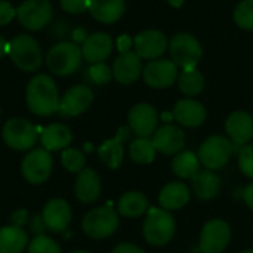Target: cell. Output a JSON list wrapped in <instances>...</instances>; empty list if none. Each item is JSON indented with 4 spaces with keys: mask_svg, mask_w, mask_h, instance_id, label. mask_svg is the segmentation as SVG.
<instances>
[{
    "mask_svg": "<svg viewBox=\"0 0 253 253\" xmlns=\"http://www.w3.org/2000/svg\"><path fill=\"white\" fill-rule=\"evenodd\" d=\"M25 101L28 110L39 117H47L58 113L61 98L55 80L47 74L34 76L27 84Z\"/></svg>",
    "mask_w": 253,
    "mask_h": 253,
    "instance_id": "6da1fadb",
    "label": "cell"
},
{
    "mask_svg": "<svg viewBox=\"0 0 253 253\" xmlns=\"http://www.w3.org/2000/svg\"><path fill=\"white\" fill-rule=\"evenodd\" d=\"M9 56L12 62L25 73H33L43 62V52L39 42L30 34H18L9 43Z\"/></svg>",
    "mask_w": 253,
    "mask_h": 253,
    "instance_id": "7a4b0ae2",
    "label": "cell"
},
{
    "mask_svg": "<svg viewBox=\"0 0 253 253\" xmlns=\"http://www.w3.org/2000/svg\"><path fill=\"white\" fill-rule=\"evenodd\" d=\"M82 47L74 42H61L52 46L46 55V65L56 76H70L82 65Z\"/></svg>",
    "mask_w": 253,
    "mask_h": 253,
    "instance_id": "3957f363",
    "label": "cell"
},
{
    "mask_svg": "<svg viewBox=\"0 0 253 253\" xmlns=\"http://www.w3.org/2000/svg\"><path fill=\"white\" fill-rule=\"evenodd\" d=\"M175 234V219L166 209H148L144 222V237L153 246H163Z\"/></svg>",
    "mask_w": 253,
    "mask_h": 253,
    "instance_id": "277c9868",
    "label": "cell"
},
{
    "mask_svg": "<svg viewBox=\"0 0 253 253\" xmlns=\"http://www.w3.org/2000/svg\"><path fill=\"white\" fill-rule=\"evenodd\" d=\"M169 50L172 61L182 70L196 68L203 55L200 42L188 33L175 34L169 42Z\"/></svg>",
    "mask_w": 253,
    "mask_h": 253,
    "instance_id": "5b68a950",
    "label": "cell"
},
{
    "mask_svg": "<svg viewBox=\"0 0 253 253\" xmlns=\"http://www.w3.org/2000/svg\"><path fill=\"white\" fill-rule=\"evenodd\" d=\"M1 135L6 145L12 150L27 151L36 145L39 132L30 120L22 117H13L4 123Z\"/></svg>",
    "mask_w": 253,
    "mask_h": 253,
    "instance_id": "8992f818",
    "label": "cell"
},
{
    "mask_svg": "<svg viewBox=\"0 0 253 253\" xmlns=\"http://www.w3.org/2000/svg\"><path fill=\"white\" fill-rule=\"evenodd\" d=\"M53 16V6L49 0H24L16 7L18 22L28 31L44 28Z\"/></svg>",
    "mask_w": 253,
    "mask_h": 253,
    "instance_id": "52a82bcc",
    "label": "cell"
},
{
    "mask_svg": "<svg viewBox=\"0 0 253 253\" xmlns=\"http://www.w3.org/2000/svg\"><path fill=\"white\" fill-rule=\"evenodd\" d=\"M82 227L84 234L90 239H105L117 230L119 216L110 205L101 206L84 215Z\"/></svg>",
    "mask_w": 253,
    "mask_h": 253,
    "instance_id": "ba28073f",
    "label": "cell"
},
{
    "mask_svg": "<svg viewBox=\"0 0 253 253\" xmlns=\"http://www.w3.org/2000/svg\"><path fill=\"white\" fill-rule=\"evenodd\" d=\"M53 168L52 156L44 148H34L31 150L22 160L21 170L22 176L27 182L33 185H40L46 182V179L50 176Z\"/></svg>",
    "mask_w": 253,
    "mask_h": 253,
    "instance_id": "9c48e42d",
    "label": "cell"
},
{
    "mask_svg": "<svg viewBox=\"0 0 253 253\" xmlns=\"http://www.w3.org/2000/svg\"><path fill=\"white\" fill-rule=\"evenodd\" d=\"M231 154L233 144L230 142V139L221 135H213L202 144L199 150V160L206 169L215 170L225 166Z\"/></svg>",
    "mask_w": 253,
    "mask_h": 253,
    "instance_id": "30bf717a",
    "label": "cell"
},
{
    "mask_svg": "<svg viewBox=\"0 0 253 253\" xmlns=\"http://www.w3.org/2000/svg\"><path fill=\"white\" fill-rule=\"evenodd\" d=\"M178 65L172 59H153L144 70V82L154 89H166L178 80Z\"/></svg>",
    "mask_w": 253,
    "mask_h": 253,
    "instance_id": "8fae6325",
    "label": "cell"
},
{
    "mask_svg": "<svg viewBox=\"0 0 253 253\" xmlns=\"http://www.w3.org/2000/svg\"><path fill=\"white\" fill-rule=\"evenodd\" d=\"M231 239L230 225L222 219L209 221L200 234V251L203 253H222Z\"/></svg>",
    "mask_w": 253,
    "mask_h": 253,
    "instance_id": "7c38bea8",
    "label": "cell"
},
{
    "mask_svg": "<svg viewBox=\"0 0 253 253\" xmlns=\"http://www.w3.org/2000/svg\"><path fill=\"white\" fill-rule=\"evenodd\" d=\"M93 102V92L84 84H76L70 87L61 98L59 114L62 117H76L84 113Z\"/></svg>",
    "mask_w": 253,
    "mask_h": 253,
    "instance_id": "4fadbf2b",
    "label": "cell"
},
{
    "mask_svg": "<svg viewBox=\"0 0 253 253\" xmlns=\"http://www.w3.org/2000/svg\"><path fill=\"white\" fill-rule=\"evenodd\" d=\"M135 52L141 59H157L169 47L168 37L159 30H144L133 39Z\"/></svg>",
    "mask_w": 253,
    "mask_h": 253,
    "instance_id": "5bb4252c",
    "label": "cell"
},
{
    "mask_svg": "<svg viewBox=\"0 0 253 253\" xmlns=\"http://www.w3.org/2000/svg\"><path fill=\"white\" fill-rule=\"evenodd\" d=\"M127 122H129V127L139 138H148L157 129L159 114L153 105L142 102L130 108L127 114Z\"/></svg>",
    "mask_w": 253,
    "mask_h": 253,
    "instance_id": "9a60e30c",
    "label": "cell"
},
{
    "mask_svg": "<svg viewBox=\"0 0 253 253\" xmlns=\"http://www.w3.org/2000/svg\"><path fill=\"white\" fill-rule=\"evenodd\" d=\"M153 145L156 151L163 154H176L185 145V133L175 125H163L153 133Z\"/></svg>",
    "mask_w": 253,
    "mask_h": 253,
    "instance_id": "2e32d148",
    "label": "cell"
},
{
    "mask_svg": "<svg viewBox=\"0 0 253 253\" xmlns=\"http://www.w3.org/2000/svg\"><path fill=\"white\" fill-rule=\"evenodd\" d=\"M225 130L237 147H245L253 139V117L248 111H234L225 122Z\"/></svg>",
    "mask_w": 253,
    "mask_h": 253,
    "instance_id": "e0dca14e",
    "label": "cell"
},
{
    "mask_svg": "<svg viewBox=\"0 0 253 253\" xmlns=\"http://www.w3.org/2000/svg\"><path fill=\"white\" fill-rule=\"evenodd\" d=\"M113 76L122 84H130L142 74V59L136 52L120 53L113 62Z\"/></svg>",
    "mask_w": 253,
    "mask_h": 253,
    "instance_id": "ac0fdd59",
    "label": "cell"
},
{
    "mask_svg": "<svg viewBox=\"0 0 253 253\" xmlns=\"http://www.w3.org/2000/svg\"><path fill=\"white\" fill-rule=\"evenodd\" d=\"M113 39L104 31L93 33L82 44V55L90 64L104 62L113 52Z\"/></svg>",
    "mask_w": 253,
    "mask_h": 253,
    "instance_id": "d6986e66",
    "label": "cell"
},
{
    "mask_svg": "<svg viewBox=\"0 0 253 253\" xmlns=\"http://www.w3.org/2000/svg\"><path fill=\"white\" fill-rule=\"evenodd\" d=\"M42 216L47 230L52 233H62L71 222V209L65 200L52 199L46 203Z\"/></svg>",
    "mask_w": 253,
    "mask_h": 253,
    "instance_id": "ffe728a7",
    "label": "cell"
},
{
    "mask_svg": "<svg viewBox=\"0 0 253 253\" xmlns=\"http://www.w3.org/2000/svg\"><path fill=\"white\" fill-rule=\"evenodd\" d=\"M173 119L185 127H199L206 120V108L196 99H181L173 107Z\"/></svg>",
    "mask_w": 253,
    "mask_h": 253,
    "instance_id": "44dd1931",
    "label": "cell"
},
{
    "mask_svg": "<svg viewBox=\"0 0 253 253\" xmlns=\"http://www.w3.org/2000/svg\"><path fill=\"white\" fill-rule=\"evenodd\" d=\"M74 193H76L77 200L84 205H90L95 200H98V197L101 194L99 175L95 170L84 168L77 176V181L74 185Z\"/></svg>",
    "mask_w": 253,
    "mask_h": 253,
    "instance_id": "7402d4cb",
    "label": "cell"
},
{
    "mask_svg": "<svg viewBox=\"0 0 253 253\" xmlns=\"http://www.w3.org/2000/svg\"><path fill=\"white\" fill-rule=\"evenodd\" d=\"M73 141V133L68 126L62 123H52L43 127L40 133V142L47 151H59L70 147Z\"/></svg>",
    "mask_w": 253,
    "mask_h": 253,
    "instance_id": "603a6c76",
    "label": "cell"
},
{
    "mask_svg": "<svg viewBox=\"0 0 253 253\" xmlns=\"http://www.w3.org/2000/svg\"><path fill=\"white\" fill-rule=\"evenodd\" d=\"M129 138V129L127 127H120L116 138L105 141L99 150L98 154L101 160L110 168V169H119L122 162H123V141Z\"/></svg>",
    "mask_w": 253,
    "mask_h": 253,
    "instance_id": "cb8c5ba5",
    "label": "cell"
},
{
    "mask_svg": "<svg viewBox=\"0 0 253 253\" xmlns=\"http://www.w3.org/2000/svg\"><path fill=\"white\" fill-rule=\"evenodd\" d=\"M87 10L98 22L113 24L123 16L126 10V1L125 0H89Z\"/></svg>",
    "mask_w": 253,
    "mask_h": 253,
    "instance_id": "d4e9b609",
    "label": "cell"
},
{
    "mask_svg": "<svg viewBox=\"0 0 253 253\" xmlns=\"http://www.w3.org/2000/svg\"><path fill=\"white\" fill-rule=\"evenodd\" d=\"M193 190L202 200L215 199L221 191V179L212 170H199L193 178Z\"/></svg>",
    "mask_w": 253,
    "mask_h": 253,
    "instance_id": "484cf974",
    "label": "cell"
},
{
    "mask_svg": "<svg viewBox=\"0 0 253 253\" xmlns=\"http://www.w3.org/2000/svg\"><path fill=\"white\" fill-rule=\"evenodd\" d=\"M159 202L166 211L181 209L190 202V190L182 182H170L160 191Z\"/></svg>",
    "mask_w": 253,
    "mask_h": 253,
    "instance_id": "4316f807",
    "label": "cell"
},
{
    "mask_svg": "<svg viewBox=\"0 0 253 253\" xmlns=\"http://www.w3.org/2000/svg\"><path fill=\"white\" fill-rule=\"evenodd\" d=\"M28 246L27 233L13 225L0 228V253H22Z\"/></svg>",
    "mask_w": 253,
    "mask_h": 253,
    "instance_id": "83f0119b",
    "label": "cell"
},
{
    "mask_svg": "<svg viewBox=\"0 0 253 253\" xmlns=\"http://www.w3.org/2000/svg\"><path fill=\"white\" fill-rule=\"evenodd\" d=\"M117 209L126 218H138L148 211V200L139 191H129L120 197Z\"/></svg>",
    "mask_w": 253,
    "mask_h": 253,
    "instance_id": "f1b7e54d",
    "label": "cell"
},
{
    "mask_svg": "<svg viewBox=\"0 0 253 253\" xmlns=\"http://www.w3.org/2000/svg\"><path fill=\"white\" fill-rule=\"evenodd\" d=\"M178 87L187 96H196L205 89V76L197 70H182L178 76Z\"/></svg>",
    "mask_w": 253,
    "mask_h": 253,
    "instance_id": "f546056e",
    "label": "cell"
},
{
    "mask_svg": "<svg viewBox=\"0 0 253 253\" xmlns=\"http://www.w3.org/2000/svg\"><path fill=\"white\" fill-rule=\"evenodd\" d=\"M199 166H200L199 156H196L191 151L179 153L172 162V170L175 172V175H178L182 179L193 178L199 172Z\"/></svg>",
    "mask_w": 253,
    "mask_h": 253,
    "instance_id": "4dcf8cb0",
    "label": "cell"
},
{
    "mask_svg": "<svg viewBox=\"0 0 253 253\" xmlns=\"http://www.w3.org/2000/svg\"><path fill=\"white\" fill-rule=\"evenodd\" d=\"M129 154H130V159L135 163L147 165V163H151L154 160L156 148H154L151 139H148V138H138V139H135L130 144Z\"/></svg>",
    "mask_w": 253,
    "mask_h": 253,
    "instance_id": "1f68e13d",
    "label": "cell"
},
{
    "mask_svg": "<svg viewBox=\"0 0 253 253\" xmlns=\"http://www.w3.org/2000/svg\"><path fill=\"white\" fill-rule=\"evenodd\" d=\"M61 162H62V166L68 172H73V173H80L86 165L83 153L77 148H65L62 151Z\"/></svg>",
    "mask_w": 253,
    "mask_h": 253,
    "instance_id": "d6a6232c",
    "label": "cell"
},
{
    "mask_svg": "<svg viewBox=\"0 0 253 253\" xmlns=\"http://www.w3.org/2000/svg\"><path fill=\"white\" fill-rule=\"evenodd\" d=\"M234 22L242 30H253V0H243L236 6Z\"/></svg>",
    "mask_w": 253,
    "mask_h": 253,
    "instance_id": "836d02e7",
    "label": "cell"
},
{
    "mask_svg": "<svg viewBox=\"0 0 253 253\" xmlns=\"http://www.w3.org/2000/svg\"><path fill=\"white\" fill-rule=\"evenodd\" d=\"M28 253H61V248L53 239L40 234L28 243Z\"/></svg>",
    "mask_w": 253,
    "mask_h": 253,
    "instance_id": "e575fe53",
    "label": "cell"
},
{
    "mask_svg": "<svg viewBox=\"0 0 253 253\" xmlns=\"http://www.w3.org/2000/svg\"><path fill=\"white\" fill-rule=\"evenodd\" d=\"M113 70L105 62L92 64L89 68V77L95 84H105L111 80Z\"/></svg>",
    "mask_w": 253,
    "mask_h": 253,
    "instance_id": "d590c367",
    "label": "cell"
},
{
    "mask_svg": "<svg viewBox=\"0 0 253 253\" xmlns=\"http://www.w3.org/2000/svg\"><path fill=\"white\" fill-rule=\"evenodd\" d=\"M239 166L246 176L253 178V144H248L240 148Z\"/></svg>",
    "mask_w": 253,
    "mask_h": 253,
    "instance_id": "8d00e7d4",
    "label": "cell"
},
{
    "mask_svg": "<svg viewBox=\"0 0 253 253\" xmlns=\"http://www.w3.org/2000/svg\"><path fill=\"white\" fill-rule=\"evenodd\" d=\"M62 10L71 15L83 13L89 9V0H59Z\"/></svg>",
    "mask_w": 253,
    "mask_h": 253,
    "instance_id": "74e56055",
    "label": "cell"
},
{
    "mask_svg": "<svg viewBox=\"0 0 253 253\" xmlns=\"http://www.w3.org/2000/svg\"><path fill=\"white\" fill-rule=\"evenodd\" d=\"M16 16V9L6 0H0V27L9 24Z\"/></svg>",
    "mask_w": 253,
    "mask_h": 253,
    "instance_id": "f35d334b",
    "label": "cell"
},
{
    "mask_svg": "<svg viewBox=\"0 0 253 253\" xmlns=\"http://www.w3.org/2000/svg\"><path fill=\"white\" fill-rule=\"evenodd\" d=\"M9 221H10V225L22 228L28 222V212L25 209H18L10 215Z\"/></svg>",
    "mask_w": 253,
    "mask_h": 253,
    "instance_id": "ab89813d",
    "label": "cell"
},
{
    "mask_svg": "<svg viewBox=\"0 0 253 253\" xmlns=\"http://www.w3.org/2000/svg\"><path fill=\"white\" fill-rule=\"evenodd\" d=\"M30 230L34 236H40L43 234V231L46 230V224L43 221L42 215H34L30 221Z\"/></svg>",
    "mask_w": 253,
    "mask_h": 253,
    "instance_id": "60d3db41",
    "label": "cell"
},
{
    "mask_svg": "<svg viewBox=\"0 0 253 253\" xmlns=\"http://www.w3.org/2000/svg\"><path fill=\"white\" fill-rule=\"evenodd\" d=\"M133 44V40L127 36V34H123L117 39V47H119V52L120 53H126V52H130V47Z\"/></svg>",
    "mask_w": 253,
    "mask_h": 253,
    "instance_id": "b9f144b4",
    "label": "cell"
},
{
    "mask_svg": "<svg viewBox=\"0 0 253 253\" xmlns=\"http://www.w3.org/2000/svg\"><path fill=\"white\" fill-rule=\"evenodd\" d=\"M113 253H145L141 248L132 245V243H120L114 248Z\"/></svg>",
    "mask_w": 253,
    "mask_h": 253,
    "instance_id": "7bdbcfd3",
    "label": "cell"
},
{
    "mask_svg": "<svg viewBox=\"0 0 253 253\" xmlns=\"http://www.w3.org/2000/svg\"><path fill=\"white\" fill-rule=\"evenodd\" d=\"M243 197H245L246 205L253 211V184L246 187V190H245V193H243Z\"/></svg>",
    "mask_w": 253,
    "mask_h": 253,
    "instance_id": "ee69618b",
    "label": "cell"
},
{
    "mask_svg": "<svg viewBox=\"0 0 253 253\" xmlns=\"http://www.w3.org/2000/svg\"><path fill=\"white\" fill-rule=\"evenodd\" d=\"M86 39H87V36H86V31H84L83 28H77V30L73 31V40H74L76 44H77L79 42H84Z\"/></svg>",
    "mask_w": 253,
    "mask_h": 253,
    "instance_id": "f6af8a7d",
    "label": "cell"
},
{
    "mask_svg": "<svg viewBox=\"0 0 253 253\" xmlns=\"http://www.w3.org/2000/svg\"><path fill=\"white\" fill-rule=\"evenodd\" d=\"M6 55H9V42L3 36H0V59Z\"/></svg>",
    "mask_w": 253,
    "mask_h": 253,
    "instance_id": "bcb514c9",
    "label": "cell"
},
{
    "mask_svg": "<svg viewBox=\"0 0 253 253\" xmlns=\"http://www.w3.org/2000/svg\"><path fill=\"white\" fill-rule=\"evenodd\" d=\"M184 1H185V0H168V3H169L170 6H173V7H181V6L184 4Z\"/></svg>",
    "mask_w": 253,
    "mask_h": 253,
    "instance_id": "7dc6e473",
    "label": "cell"
},
{
    "mask_svg": "<svg viewBox=\"0 0 253 253\" xmlns=\"http://www.w3.org/2000/svg\"><path fill=\"white\" fill-rule=\"evenodd\" d=\"M173 119V114H169V113H165L163 114V120L165 122H169V120H172Z\"/></svg>",
    "mask_w": 253,
    "mask_h": 253,
    "instance_id": "c3c4849f",
    "label": "cell"
},
{
    "mask_svg": "<svg viewBox=\"0 0 253 253\" xmlns=\"http://www.w3.org/2000/svg\"><path fill=\"white\" fill-rule=\"evenodd\" d=\"M71 253H89V252H84V251H76V252H71Z\"/></svg>",
    "mask_w": 253,
    "mask_h": 253,
    "instance_id": "681fc988",
    "label": "cell"
},
{
    "mask_svg": "<svg viewBox=\"0 0 253 253\" xmlns=\"http://www.w3.org/2000/svg\"><path fill=\"white\" fill-rule=\"evenodd\" d=\"M242 253H253V251H246V252H242Z\"/></svg>",
    "mask_w": 253,
    "mask_h": 253,
    "instance_id": "f907efd6",
    "label": "cell"
}]
</instances>
